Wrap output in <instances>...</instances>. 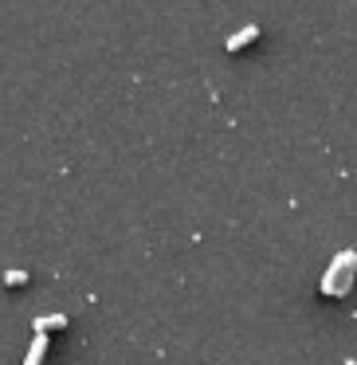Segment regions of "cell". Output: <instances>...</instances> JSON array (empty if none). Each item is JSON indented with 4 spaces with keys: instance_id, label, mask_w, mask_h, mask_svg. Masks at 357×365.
<instances>
[{
    "instance_id": "5b68a950",
    "label": "cell",
    "mask_w": 357,
    "mask_h": 365,
    "mask_svg": "<svg viewBox=\"0 0 357 365\" xmlns=\"http://www.w3.org/2000/svg\"><path fill=\"white\" fill-rule=\"evenodd\" d=\"M4 283H9V287H20V283H28V271H9V275H4Z\"/></svg>"
},
{
    "instance_id": "277c9868",
    "label": "cell",
    "mask_w": 357,
    "mask_h": 365,
    "mask_svg": "<svg viewBox=\"0 0 357 365\" xmlns=\"http://www.w3.org/2000/svg\"><path fill=\"white\" fill-rule=\"evenodd\" d=\"M63 326H67L63 314H43V318H36V330H63Z\"/></svg>"
},
{
    "instance_id": "3957f363",
    "label": "cell",
    "mask_w": 357,
    "mask_h": 365,
    "mask_svg": "<svg viewBox=\"0 0 357 365\" xmlns=\"http://www.w3.org/2000/svg\"><path fill=\"white\" fill-rule=\"evenodd\" d=\"M43 354H48V330H36V341H32V349H28L24 365H40Z\"/></svg>"
},
{
    "instance_id": "6da1fadb",
    "label": "cell",
    "mask_w": 357,
    "mask_h": 365,
    "mask_svg": "<svg viewBox=\"0 0 357 365\" xmlns=\"http://www.w3.org/2000/svg\"><path fill=\"white\" fill-rule=\"evenodd\" d=\"M353 279H357V252H353V247H346V252H338L330 259V267H326L322 294H326V299H341V294L353 291Z\"/></svg>"
},
{
    "instance_id": "7a4b0ae2",
    "label": "cell",
    "mask_w": 357,
    "mask_h": 365,
    "mask_svg": "<svg viewBox=\"0 0 357 365\" xmlns=\"http://www.w3.org/2000/svg\"><path fill=\"white\" fill-rule=\"evenodd\" d=\"M252 40H259V28L247 24V28H239V32H232L228 40H224V48H228V51H244Z\"/></svg>"
}]
</instances>
